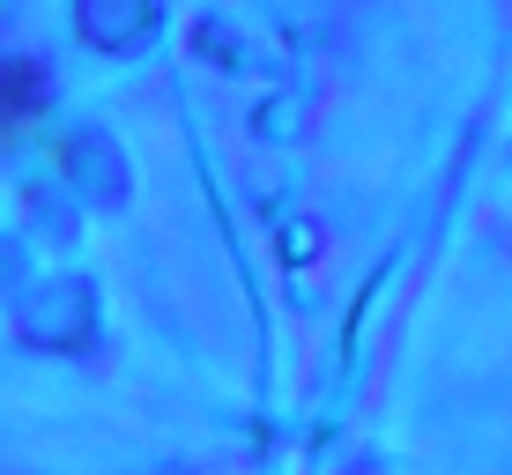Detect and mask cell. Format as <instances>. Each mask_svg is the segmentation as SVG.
Returning a JSON list of instances; mask_svg holds the SVG:
<instances>
[{"label":"cell","instance_id":"cell-1","mask_svg":"<svg viewBox=\"0 0 512 475\" xmlns=\"http://www.w3.org/2000/svg\"><path fill=\"white\" fill-rule=\"evenodd\" d=\"M45 127V75L30 60H0V149H23Z\"/></svg>","mask_w":512,"mask_h":475}]
</instances>
